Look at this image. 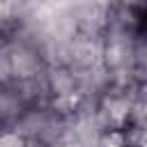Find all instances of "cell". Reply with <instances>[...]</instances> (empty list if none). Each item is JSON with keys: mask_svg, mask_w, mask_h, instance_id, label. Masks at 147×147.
Returning <instances> with one entry per match:
<instances>
[{"mask_svg": "<svg viewBox=\"0 0 147 147\" xmlns=\"http://www.w3.org/2000/svg\"><path fill=\"white\" fill-rule=\"evenodd\" d=\"M0 147H34V142L16 129H2L0 131Z\"/></svg>", "mask_w": 147, "mask_h": 147, "instance_id": "cell-1", "label": "cell"}]
</instances>
